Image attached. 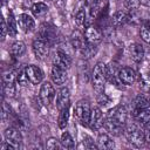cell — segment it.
Masks as SVG:
<instances>
[{
	"label": "cell",
	"instance_id": "28",
	"mask_svg": "<svg viewBox=\"0 0 150 150\" xmlns=\"http://www.w3.org/2000/svg\"><path fill=\"white\" fill-rule=\"evenodd\" d=\"M135 118H136V121H137L139 124H142L144 128L148 127V125H150V108H146V109L142 110L141 112H138V114L135 116Z\"/></svg>",
	"mask_w": 150,
	"mask_h": 150
},
{
	"label": "cell",
	"instance_id": "22",
	"mask_svg": "<svg viewBox=\"0 0 150 150\" xmlns=\"http://www.w3.org/2000/svg\"><path fill=\"white\" fill-rule=\"evenodd\" d=\"M96 145L97 149H112L115 146V143L108 134H100L96 139Z\"/></svg>",
	"mask_w": 150,
	"mask_h": 150
},
{
	"label": "cell",
	"instance_id": "30",
	"mask_svg": "<svg viewBox=\"0 0 150 150\" xmlns=\"http://www.w3.org/2000/svg\"><path fill=\"white\" fill-rule=\"evenodd\" d=\"M79 52H80V55H81L82 59H90V57H93V56L96 54V52H97V46L87 43V45H86L81 50H79Z\"/></svg>",
	"mask_w": 150,
	"mask_h": 150
},
{
	"label": "cell",
	"instance_id": "23",
	"mask_svg": "<svg viewBox=\"0 0 150 150\" xmlns=\"http://www.w3.org/2000/svg\"><path fill=\"white\" fill-rule=\"evenodd\" d=\"M69 116H70V103L60 110V114L57 117V125L60 129H64L67 127L69 122Z\"/></svg>",
	"mask_w": 150,
	"mask_h": 150
},
{
	"label": "cell",
	"instance_id": "17",
	"mask_svg": "<svg viewBox=\"0 0 150 150\" xmlns=\"http://www.w3.org/2000/svg\"><path fill=\"white\" fill-rule=\"evenodd\" d=\"M111 26L114 27H121L125 25L128 21H130V13L124 11V9H118L111 16Z\"/></svg>",
	"mask_w": 150,
	"mask_h": 150
},
{
	"label": "cell",
	"instance_id": "26",
	"mask_svg": "<svg viewBox=\"0 0 150 150\" xmlns=\"http://www.w3.org/2000/svg\"><path fill=\"white\" fill-rule=\"evenodd\" d=\"M11 53L14 57H21L26 53V45L22 41H14L11 47Z\"/></svg>",
	"mask_w": 150,
	"mask_h": 150
},
{
	"label": "cell",
	"instance_id": "8",
	"mask_svg": "<svg viewBox=\"0 0 150 150\" xmlns=\"http://www.w3.org/2000/svg\"><path fill=\"white\" fill-rule=\"evenodd\" d=\"M136 71L131 67H122L117 71V79L124 86H132L136 81Z\"/></svg>",
	"mask_w": 150,
	"mask_h": 150
},
{
	"label": "cell",
	"instance_id": "12",
	"mask_svg": "<svg viewBox=\"0 0 150 150\" xmlns=\"http://www.w3.org/2000/svg\"><path fill=\"white\" fill-rule=\"evenodd\" d=\"M16 21H18L19 28H20L23 33H30V32H33L34 28H35V21H34V19H33L30 15L26 14V13L20 14V15L16 18Z\"/></svg>",
	"mask_w": 150,
	"mask_h": 150
},
{
	"label": "cell",
	"instance_id": "42",
	"mask_svg": "<svg viewBox=\"0 0 150 150\" xmlns=\"http://www.w3.org/2000/svg\"><path fill=\"white\" fill-rule=\"evenodd\" d=\"M47 1H50V0H47Z\"/></svg>",
	"mask_w": 150,
	"mask_h": 150
},
{
	"label": "cell",
	"instance_id": "1",
	"mask_svg": "<svg viewBox=\"0 0 150 150\" xmlns=\"http://www.w3.org/2000/svg\"><path fill=\"white\" fill-rule=\"evenodd\" d=\"M109 77V68L103 62H97L91 73V82L96 90H103Z\"/></svg>",
	"mask_w": 150,
	"mask_h": 150
},
{
	"label": "cell",
	"instance_id": "19",
	"mask_svg": "<svg viewBox=\"0 0 150 150\" xmlns=\"http://www.w3.org/2000/svg\"><path fill=\"white\" fill-rule=\"evenodd\" d=\"M69 103H70V90L67 87L61 88L57 93V96H56V107H57V109L61 110L62 108H64Z\"/></svg>",
	"mask_w": 150,
	"mask_h": 150
},
{
	"label": "cell",
	"instance_id": "38",
	"mask_svg": "<svg viewBox=\"0 0 150 150\" xmlns=\"http://www.w3.org/2000/svg\"><path fill=\"white\" fill-rule=\"evenodd\" d=\"M7 34H8V28H7L6 18L2 16V19H1V41H4L6 39V35Z\"/></svg>",
	"mask_w": 150,
	"mask_h": 150
},
{
	"label": "cell",
	"instance_id": "4",
	"mask_svg": "<svg viewBox=\"0 0 150 150\" xmlns=\"http://www.w3.org/2000/svg\"><path fill=\"white\" fill-rule=\"evenodd\" d=\"M55 96H56V91H55L53 83L49 81L43 82L39 90V98H40L41 103L45 107H49L54 102Z\"/></svg>",
	"mask_w": 150,
	"mask_h": 150
},
{
	"label": "cell",
	"instance_id": "11",
	"mask_svg": "<svg viewBox=\"0 0 150 150\" xmlns=\"http://www.w3.org/2000/svg\"><path fill=\"white\" fill-rule=\"evenodd\" d=\"M84 38H86L87 43L97 46L102 41L103 35H102V33H101L100 29H97L95 26L90 25V26L86 27V29H84Z\"/></svg>",
	"mask_w": 150,
	"mask_h": 150
},
{
	"label": "cell",
	"instance_id": "24",
	"mask_svg": "<svg viewBox=\"0 0 150 150\" xmlns=\"http://www.w3.org/2000/svg\"><path fill=\"white\" fill-rule=\"evenodd\" d=\"M103 127H104V129H105L109 134H112V135H116V136L120 135V134L124 130L122 125H120V124H117V123L110 121L109 118H105V120H104Z\"/></svg>",
	"mask_w": 150,
	"mask_h": 150
},
{
	"label": "cell",
	"instance_id": "36",
	"mask_svg": "<svg viewBox=\"0 0 150 150\" xmlns=\"http://www.w3.org/2000/svg\"><path fill=\"white\" fill-rule=\"evenodd\" d=\"M61 146V143L60 141H57L55 137H49L47 141H46V148L48 150H56Z\"/></svg>",
	"mask_w": 150,
	"mask_h": 150
},
{
	"label": "cell",
	"instance_id": "2",
	"mask_svg": "<svg viewBox=\"0 0 150 150\" xmlns=\"http://www.w3.org/2000/svg\"><path fill=\"white\" fill-rule=\"evenodd\" d=\"M124 135L130 144H132L136 148H141L145 143V135L144 131L135 123L128 124L124 129Z\"/></svg>",
	"mask_w": 150,
	"mask_h": 150
},
{
	"label": "cell",
	"instance_id": "41",
	"mask_svg": "<svg viewBox=\"0 0 150 150\" xmlns=\"http://www.w3.org/2000/svg\"><path fill=\"white\" fill-rule=\"evenodd\" d=\"M1 1H2V6H4V7H5V6L7 5V2H8V0H1Z\"/></svg>",
	"mask_w": 150,
	"mask_h": 150
},
{
	"label": "cell",
	"instance_id": "9",
	"mask_svg": "<svg viewBox=\"0 0 150 150\" xmlns=\"http://www.w3.org/2000/svg\"><path fill=\"white\" fill-rule=\"evenodd\" d=\"M27 77L32 84H40L43 80V71L36 64H28L25 67Z\"/></svg>",
	"mask_w": 150,
	"mask_h": 150
},
{
	"label": "cell",
	"instance_id": "6",
	"mask_svg": "<svg viewBox=\"0 0 150 150\" xmlns=\"http://www.w3.org/2000/svg\"><path fill=\"white\" fill-rule=\"evenodd\" d=\"M4 137L5 141L8 142L15 150L20 149L22 143V135L19 129H16L15 127H8L4 132Z\"/></svg>",
	"mask_w": 150,
	"mask_h": 150
},
{
	"label": "cell",
	"instance_id": "29",
	"mask_svg": "<svg viewBox=\"0 0 150 150\" xmlns=\"http://www.w3.org/2000/svg\"><path fill=\"white\" fill-rule=\"evenodd\" d=\"M60 143H61V146L64 149H74L75 148V142L68 131L62 132L61 138H60Z\"/></svg>",
	"mask_w": 150,
	"mask_h": 150
},
{
	"label": "cell",
	"instance_id": "16",
	"mask_svg": "<svg viewBox=\"0 0 150 150\" xmlns=\"http://www.w3.org/2000/svg\"><path fill=\"white\" fill-rule=\"evenodd\" d=\"M103 112L98 107H94L91 108V112H90V120H89V127L91 129H100L101 127H103Z\"/></svg>",
	"mask_w": 150,
	"mask_h": 150
},
{
	"label": "cell",
	"instance_id": "37",
	"mask_svg": "<svg viewBox=\"0 0 150 150\" xmlns=\"http://www.w3.org/2000/svg\"><path fill=\"white\" fill-rule=\"evenodd\" d=\"M124 5L129 11H136L141 5V0H124Z\"/></svg>",
	"mask_w": 150,
	"mask_h": 150
},
{
	"label": "cell",
	"instance_id": "3",
	"mask_svg": "<svg viewBox=\"0 0 150 150\" xmlns=\"http://www.w3.org/2000/svg\"><path fill=\"white\" fill-rule=\"evenodd\" d=\"M74 117L75 120L83 127H88L89 125V120H90V112H91V108L88 101L86 100H81L79 101L75 107H74Z\"/></svg>",
	"mask_w": 150,
	"mask_h": 150
},
{
	"label": "cell",
	"instance_id": "14",
	"mask_svg": "<svg viewBox=\"0 0 150 150\" xmlns=\"http://www.w3.org/2000/svg\"><path fill=\"white\" fill-rule=\"evenodd\" d=\"M53 64H56L63 69H69L71 67V57L63 50L59 49L56 50L55 55H54V61H53Z\"/></svg>",
	"mask_w": 150,
	"mask_h": 150
},
{
	"label": "cell",
	"instance_id": "31",
	"mask_svg": "<svg viewBox=\"0 0 150 150\" xmlns=\"http://www.w3.org/2000/svg\"><path fill=\"white\" fill-rule=\"evenodd\" d=\"M74 19H75V23L77 25V27H83V26H86L87 13H86V9H84L83 6L80 7V8H77V11L75 12Z\"/></svg>",
	"mask_w": 150,
	"mask_h": 150
},
{
	"label": "cell",
	"instance_id": "40",
	"mask_svg": "<svg viewBox=\"0 0 150 150\" xmlns=\"http://www.w3.org/2000/svg\"><path fill=\"white\" fill-rule=\"evenodd\" d=\"M144 135H145V142L150 144V125L145 127V130H144Z\"/></svg>",
	"mask_w": 150,
	"mask_h": 150
},
{
	"label": "cell",
	"instance_id": "39",
	"mask_svg": "<svg viewBox=\"0 0 150 150\" xmlns=\"http://www.w3.org/2000/svg\"><path fill=\"white\" fill-rule=\"evenodd\" d=\"M97 101H98V103H100V104L105 105V104L109 102V98L107 97V95H105L104 93H101V94L98 95V97H97Z\"/></svg>",
	"mask_w": 150,
	"mask_h": 150
},
{
	"label": "cell",
	"instance_id": "21",
	"mask_svg": "<svg viewBox=\"0 0 150 150\" xmlns=\"http://www.w3.org/2000/svg\"><path fill=\"white\" fill-rule=\"evenodd\" d=\"M6 22H7V28H8V35L11 38H15L18 35V21L16 19L14 18V14L13 12L9 9L8 11V14H7V18H6Z\"/></svg>",
	"mask_w": 150,
	"mask_h": 150
},
{
	"label": "cell",
	"instance_id": "18",
	"mask_svg": "<svg viewBox=\"0 0 150 150\" xmlns=\"http://www.w3.org/2000/svg\"><path fill=\"white\" fill-rule=\"evenodd\" d=\"M128 52H129L130 59L136 63H139L144 57V49L139 43H136V42L131 43L128 47Z\"/></svg>",
	"mask_w": 150,
	"mask_h": 150
},
{
	"label": "cell",
	"instance_id": "5",
	"mask_svg": "<svg viewBox=\"0 0 150 150\" xmlns=\"http://www.w3.org/2000/svg\"><path fill=\"white\" fill-rule=\"evenodd\" d=\"M32 48H33V53H34V55H35L36 59H39V60H46L47 56L49 55L50 45L47 41H45L43 39L38 38V39H35L33 41Z\"/></svg>",
	"mask_w": 150,
	"mask_h": 150
},
{
	"label": "cell",
	"instance_id": "25",
	"mask_svg": "<svg viewBox=\"0 0 150 150\" xmlns=\"http://www.w3.org/2000/svg\"><path fill=\"white\" fill-rule=\"evenodd\" d=\"M30 11H32V13H33V15L35 18H41L48 12V6H47V4L42 2V1L35 2V4L32 5Z\"/></svg>",
	"mask_w": 150,
	"mask_h": 150
},
{
	"label": "cell",
	"instance_id": "34",
	"mask_svg": "<svg viewBox=\"0 0 150 150\" xmlns=\"http://www.w3.org/2000/svg\"><path fill=\"white\" fill-rule=\"evenodd\" d=\"M2 91L4 95L7 97H14L15 91H16V87L15 83H4L2 84Z\"/></svg>",
	"mask_w": 150,
	"mask_h": 150
},
{
	"label": "cell",
	"instance_id": "35",
	"mask_svg": "<svg viewBox=\"0 0 150 150\" xmlns=\"http://www.w3.org/2000/svg\"><path fill=\"white\" fill-rule=\"evenodd\" d=\"M16 74L18 71L8 70L2 74V83H16Z\"/></svg>",
	"mask_w": 150,
	"mask_h": 150
},
{
	"label": "cell",
	"instance_id": "7",
	"mask_svg": "<svg viewBox=\"0 0 150 150\" xmlns=\"http://www.w3.org/2000/svg\"><path fill=\"white\" fill-rule=\"evenodd\" d=\"M107 118H109L110 121L124 127V124L127 123V120H128V111L124 107L117 105V107H114L112 109L109 110Z\"/></svg>",
	"mask_w": 150,
	"mask_h": 150
},
{
	"label": "cell",
	"instance_id": "13",
	"mask_svg": "<svg viewBox=\"0 0 150 150\" xmlns=\"http://www.w3.org/2000/svg\"><path fill=\"white\" fill-rule=\"evenodd\" d=\"M39 38L43 39L49 45H52L54 42V40L56 39V28L48 23L41 25L40 29H39Z\"/></svg>",
	"mask_w": 150,
	"mask_h": 150
},
{
	"label": "cell",
	"instance_id": "15",
	"mask_svg": "<svg viewBox=\"0 0 150 150\" xmlns=\"http://www.w3.org/2000/svg\"><path fill=\"white\" fill-rule=\"evenodd\" d=\"M50 77H52L53 83H55L57 86H61L67 81V77H68L67 70L56 66V64H53L52 70H50Z\"/></svg>",
	"mask_w": 150,
	"mask_h": 150
},
{
	"label": "cell",
	"instance_id": "32",
	"mask_svg": "<svg viewBox=\"0 0 150 150\" xmlns=\"http://www.w3.org/2000/svg\"><path fill=\"white\" fill-rule=\"evenodd\" d=\"M139 36H141V39L145 43L150 45V21L146 22V23H144L141 27V29H139Z\"/></svg>",
	"mask_w": 150,
	"mask_h": 150
},
{
	"label": "cell",
	"instance_id": "10",
	"mask_svg": "<svg viewBox=\"0 0 150 150\" xmlns=\"http://www.w3.org/2000/svg\"><path fill=\"white\" fill-rule=\"evenodd\" d=\"M146 108H150V98H148L144 94H138L131 102V112L134 117Z\"/></svg>",
	"mask_w": 150,
	"mask_h": 150
},
{
	"label": "cell",
	"instance_id": "33",
	"mask_svg": "<svg viewBox=\"0 0 150 150\" xmlns=\"http://www.w3.org/2000/svg\"><path fill=\"white\" fill-rule=\"evenodd\" d=\"M16 83L19 86H22V87H26L28 83H30L29 80H28V77H27V74L25 71V68L23 69H20L18 71V74H16Z\"/></svg>",
	"mask_w": 150,
	"mask_h": 150
},
{
	"label": "cell",
	"instance_id": "20",
	"mask_svg": "<svg viewBox=\"0 0 150 150\" xmlns=\"http://www.w3.org/2000/svg\"><path fill=\"white\" fill-rule=\"evenodd\" d=\"M70 43L76 50H81L87 45V41H86V38H84V33H81L79 29L74 30L71 33V35H70Z\"/></svg>",
	"mask_w": 150,
	"mask_h": 150
},
{
	"label": "cell",
	"instance_id": "27",
	"mask_svg": "<svg viewBox=\"0 0 150 150\" xmlns=\"http://www.w3.org/2000/svg\"><path fill=\"white\" fill-rule=\"evenodd\" d=\"M139 86L142 90L150 96V73L149 71H142L139 76Z\"/></svg>",
	"mask_w": 150,
	"mask_h": 150
}]
</instances>
